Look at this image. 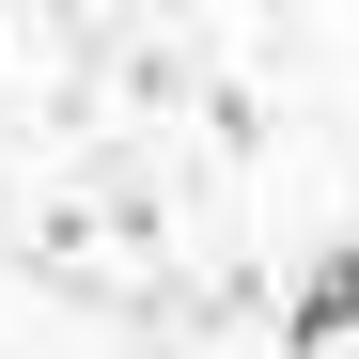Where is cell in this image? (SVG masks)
Masks as SVG:
<instances>
[{"label": "cell", "instance_id": "obj_1", "mask_svg": "<svg viewBox=\"0 0 359 359\" xmlns=\"http://www.w3.org/2000/svg\"><path fill=\"white\" fill-rule=\"evenodd\" d=\"M344 328H359V250H328V281L297 297V344H344Z\"/></svg>", "mask_w": 359, "mask_h": 359}]
</instances>
